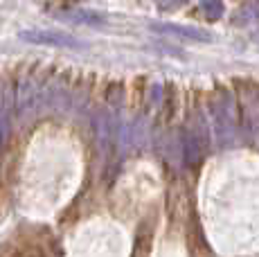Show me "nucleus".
Returning <instances> with one entry per match:
<instances>
[{
  "mask_svg": "<svg viewBox=\"0 0 259 257\" xmlns=\"http://www.w3.org/2000/svg\"><path fill=\"white\" fill-rule=\"evenodd\" d=\"M201 9H203V12H207V16H210L212 21L221 18V14H223V5L221 3H203Z\"/></svg>",
  "mask_w": 259,
  "mask_h": 257,
  "instance_id": "nucleus-4",
  "label": "nucleus"
},
{
  "mask_svg": "<svg viewBox=\"0 0 259 257\" xmlns=\"http://www.w3.org/2000/svg\"><path fill=\"white\" fill-rule=\"evenodd\" d=\"M151 27L156 29V32H160V34H171V36L187 38V41H201V43H210L212 41V34L205 32V29H198V27L174 25V23H153Z\"/></svg>",
  "mask_w": 259,
  "mask_h": 257,
  "instance_id": "nucleus-3",
  "label": "nucleus"
},
{
  "mask_svg": "<svg viewBox=\"0 0 259 257\" xmlns=\"http://www.w3.org/2000/svg\"><path fill=\"white\" fill-rule=\"evenodd\" d=\"M237 111H235V97L230 91L223 88L212 97L210 102V131L214 138V145L219 149H230L237 142Z\"/></svg>",
  "mask_w": 259,
  "mask_h": 257,
  "instance_id": "nucleus-1",
  "label": "nucleus"
},
{
  "mask_svg": "<svg viewBox=\"0 0 259 257\" xmlns=\"http://www.w3.org/2000/svg\"><path fill=\"white\" fill-rule=\"evenodd\" d=\"M239 126L243 128L246 138L257 140L259 138V91L252 86L241 91V122Z\"/></svg>",
  "mask_w": 259,
  "mask_h": 257,
  "instance_id": "nucleus-2",
  "label": "nucleus"
}]
</instances>
